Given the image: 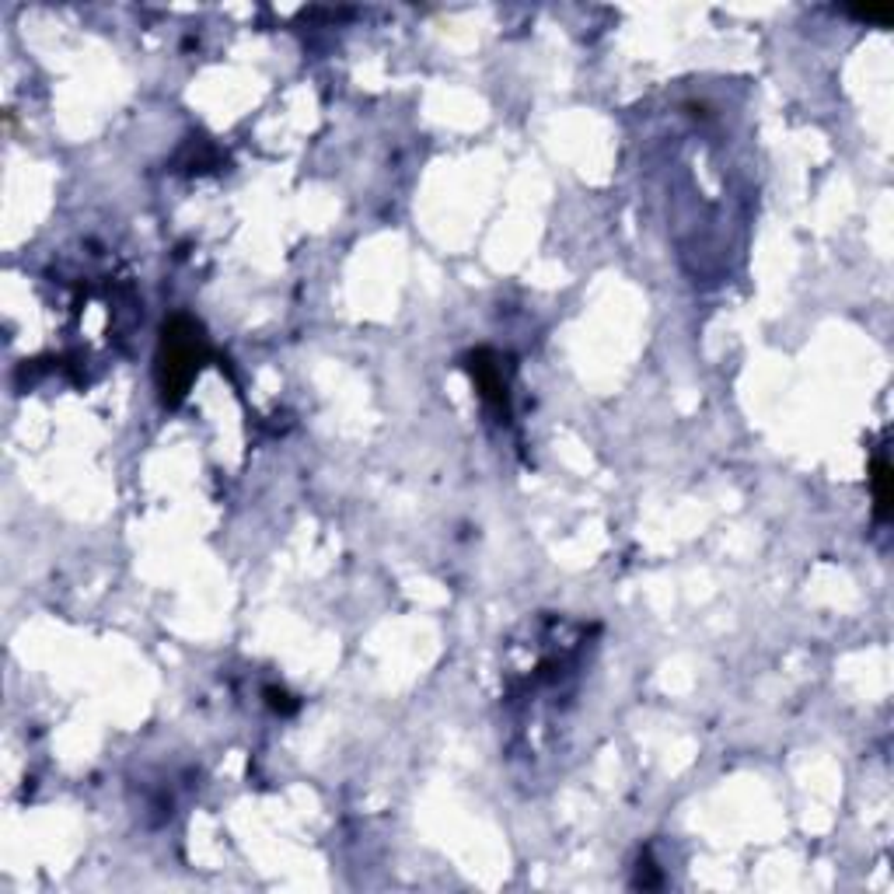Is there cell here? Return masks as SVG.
Wrapping results in <instances>:
<instances>
[{
    "label": "cell",
    "mask_w": 894,
    "mask_h": 894,
    "mask_svg": "<svg viewBox=\"0 0 894 894\" xmlns=\"http://www.w3.org/2000/svg\"><path fill=\"white\" fill-rule=\"evenodd\" d=\"M852 15L863 18V22H880V25L891 22V7H859V11H852Z\"/></svg>",
    "instance_id": "3957f363"
},
{
    "label": "cell",
    "mask_w": 894,
    "mask_h": 894,
    "mask_svg": "<svg viewBox=\"0 0 894 894\" xmlns=\"http://www.w3.org/2000/svg\"><path fill=\"white\" fill-rule=\"evenodd\" d=\"M873 511H877V521H888L891 517V465L888 458H877L873 462Z\"/></svg>",
    "instance_id": "7a4b0ae2"
},
{
    "label": "cell",
    "mask_w": 894,
    "mask_h": 894,
    "mask_svg": "<svg viewBox=\"0 0 894 894\" xmlns=\"http://www.w3.org/2000/svg\"><path fill=\"white\" fill-rule=\"evenodd\" d=\"M203 357H206V343H203L196 322L175 318L164 325L161 350H157V381H161L164 402L175 405L185 395V388L200 374Z\"/></svg>",
    "instance_id": "6da1fadb"
}]
</instances>
